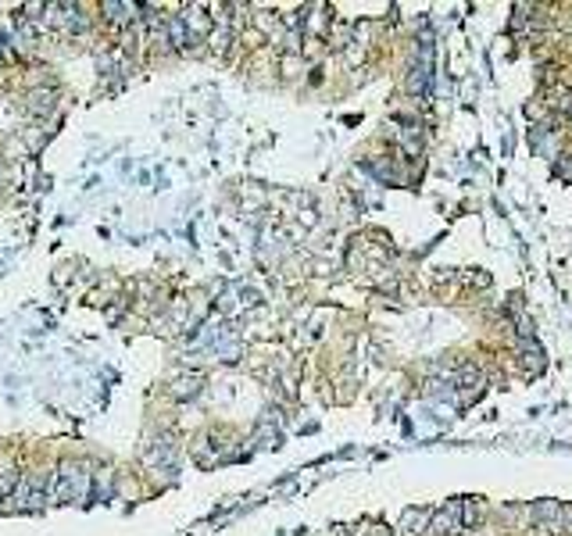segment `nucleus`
Listing matches in <instances>:
<instances>
[{
    "label": "nucleus",
    "mask_w": 572,
    "mask_h": 536,
    "mask_svg": "<svg viewBox=\"0 0 572 536\" xmlns=\"http://www.w3.org/2000/svg\"><path fill=\"white\" fill-rule=\"evenodd\" d=\"M150 461L154 465H168L172 468V461H175V444H172V436H165V440H158V447H154V454H150Z\"/></svg>",
    "instance_id": "obj_7"
},
{
    "label": "nucleus",
    "mask_w": 572,
    "mask_h": 536,
    "mask_svg": "<svg viewBox=\"0 0 572 536\" xmlns=\"http://www.w3.org/2000/svg\"><path fill=\"white\" fill-rule=\"evenodd\" d=\"M212 47H215L219 54H226V47H229V29H219V33H212Z\"/></svg>",
    "instance_id": "obj_10"
},
{
    "label": "nucleus",
    "mask_w": 572,
    "mask_h": 536,
    "mask_svg": "<svg viewBox=\"0 0 572 536\" xmlns=\"http://www.w3.org/2000/svg\"><path fill=\"white\" fill-rule=\"evenodd\" d=\"M200 375L193 372V375H183V379H175V386H172V393L175 397H193V393H200Z\"/></svg>",
    "instance_id": "obj_6"
},
{
    "label": "nucleus",
    "mask_w": 572,
    "mask_h": 536,
    "mask_svg": "<svg viewBox=\"0 0 572 536\" xmlns=\"http://www.w3.org/2000/svg\"><path fill=\"white\" fill-rule=\"evenodd\" d=\"M433 536H455L462 529V500H450L447 508H440L437 515H430V526H426Z\"/></svg>",
    "instance_id": "obj_3"
},
{
    "label": "nucleus",
    "mask_w": 572,
    "mask_h": 536,
    "mask_svg": "<svg viewBox=\"0 0 572 536\" xmlns=\"http://www.w3.org/2000/svg\"><path fill=\"white\" fill-rule=\"evenodd\" d=\"M54 101H57V93H54V89H33V93H29V111L43 118V115L54 111Z\"/></svg>",
    "instance_id": "obj_4"
},
{
    "label": "nucleus",
    "mask_w": 572,
    "mask_h": 536,
    "mask_svg": "<svg viewBox=\"0 0 572 536\" xmlns=\"http://www.w3.org/2000/svg\"><path fill=\"white\" fill-rule=\"evenodd\" d=\"M50 490H54V472H33V476H22L18 479V490L11 497H15L18 508L36 512V508H43V504H47Z\"/></svg>",
    "instance_id": "obj_2"
},
{
    "label": "nucleus",
    "mask_w": 572,
    "mask_h": 536,
    "mask_svg": "<svg viewBox=\"0 0 572 536\" xmlns=\"http://www.w3.org/2000/svg\"><path fill=\"white\" fill-rule=\"evenodd\" d=\"M18 472L15 468H0V497H11L15 490H18Z\"/></svg>",
    "instance_id": "obj_8"
},
{
    "label": "nucleus",
    "mask_w": 572,
    "mask_h": 536,
    "mask_svg": "<svg viewBox=\"0 0 572 536\" xmlns=\"http://www.w3.org/2000/svg\"><path fill=\"white\" fill-rule=\"evenodd\" d=\"M89 479H94V472H89L82 461H65L61 468L54 472L50 497L54 500H65V504H82L89 497Z\"/></svg>",
    "instance_id": "obj_1"
},
{
    "label": "nucleus",
    "mask_w": 572,
    "mask_h": 536,
    "mask_svg": "<svg viewBox=\"0 0 572 536\" xmlns=\"http://www.w3.org/2000/svg\"><path fill=\"white\" fill-rule=\"evenodd\" d=\"M308 29H311V33H322V29H325V8H315V15L308 18Z\"/></svg>",
    "instance_id": "obj_9"
},
{
    "label": "nucleus",
    "mask_w": 572,
    "mask_h": 536,
    "mask_svg": "<svg viewBox=\"0 0 572 536\" xmlns=\"http://www.w3.org/2000/svg\"><path fill=\"white\" fill-rule=\"evenodd\" d=\"M430 526V512L426 508H408L404 519H401V533H418Z\"/></svg>",
    "instance_id": "obj_5"
}]
</instances>
